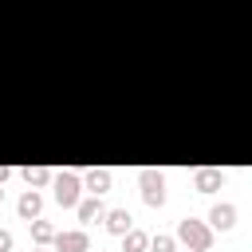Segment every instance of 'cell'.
Masks as SVG:
<instances>
[{
	"mask_svg": "<svg viewBox=\"0 0 252 252\" xmlns=\"http://www.w3.org/2000/svg\"><path fill=\"white\" fill-rule=\"evenodd\" d=\"M177 240L189 244V252H209L213 248V224L197 220V217H181L177 220Z\"/></svg>",
	"mask_w": 252,
	"mask_h": 252,
	"instance_id": "1",
	"label": "cell"
},
{
	"mask_svg": "<svg viewBox=\"0 0 252 252\" xmlns=\"http://www.w3.org/2000/svg\"><path fill=\"white\" fill-rule=\"evenodd\" d=\"M51 181H55V201H59L63 209H75L79 197H83V177H79V169H63V173H55Z\"/></svg>",
	"mask_w": 252,
	"mask_h": 252,
	"instance_id": "2",
	"label": "cell"
},
{
	"mask_svg": "<svg viewBox=\"0 0 252 252\" xmlns=\"http://www.w3.org/2000/svg\"><path fill=\"white\" fill-rule=\"evenodd\" d=\"M138 189H142V201L150 209H161L165 205V173L161 169H142L138 173Z\"/></svg>",
	"mask_w": 252,
	"mask_h": 252,
	"instance_id": "3",
	"label": "cell"
},
{
	"mask_svg": "<svg viewBox=\"0 0 252 252\" xmlns=\"http://www.w3.org/2000/svg\"><path fill=\"white\" fill-rule=\"evenodd\" d=\"M59 252H91V236L83 232V228H67V232H55V240H51Z\"/></svg>",
	"mask_w": 252,
	"mask_h": 252,
	"instance_id": "4",
	"label": "cell"
},
{
	"mask_svg": "<svg viewBox=\"0 0 252 252\" xmlns=\"http://www.w3.org/2000/svg\"><path fill=\"white\" fill-rule=\"evenodd\" d=\"M83 189L87 193H94V197H102V193H110V169H87L83 173Z\"/></svg>",
	"mask_w": 252,
	"mask_h": 252,
	"instance_id": "5",
	"label": "cell"
},
{
	"mask_svg": "<svg viewBox=\"0 0 252 252\" xmlns=\"http://www.w3.org/2000/svg\"><path fill=\"white\" fill-rule=\"evenodd\" d=\"M209 224H213V228H220V232H228V228L236 224V205H228V201L213 205V209H209Z\"/></svg>",
	"mask_w": 252,
	"mask_h": 252,
	"instance_id": "6",
	"label": "cell"
},
{
	"mask_svg": "<svg viewBox=\"0 0 252 252\" xmlns=\"http://www.w3.org/2000/svg\"><path fill=\"white\" fill-rule=\"evenodd\" d=\"M75 213H79V220L83 224H91V220H102V213H106V205L91 193V197H79V205H75Z\"/></svg>",
	"mask_w": 252,
	"mask_h": 252,
	"instance_id": "7",
	"label": "cell"
},
{
	"mask_svg": "<svg viewBox=\"0 0 252 252\" xmlns=\"http://www.w3.org/2000/svg\"><path fill=\"white\" fill-rule=\"evenodd\" d=\"M16 213H20L24 220H35V217L43 213V197H39L35 189H28V193H24L20 201H16Z\"/></svg>",
	"mask_w": 252,
	"mask_h": 252,
	"instance_id": "8",
	"label": "cell"
},
{
	"mask_svg": "<svg viewBox=\"0 0 252 252\" xmlns=\"http://www.w3.org/2000/svg\"><path fill=\"white\" fill-rule=\"evenodd\" d=\"M220 181H224L220 169H197L193 173V189L197 193H213V189H220Z\"/></svg>",
	"mask_w": 252,
	"mask_h": 252,
	"instance_id": "9",
	"label": "cell"
},
{
	"mask_svg": "<svg viewBox=\"0 0 252 252\" xmlns=\"http://www.w3.org/2000/svg\"><path fill=\"white\" fill-rule=\"evenodd\" d=\"M102 220H106V232H114V236H122L126 228H134V220H130V213H126V209H106V213H102Z\"/></svg>",
	"mask_w": 252,
	"mask_h": 252,
	"instance_id": "10",
	"label": "cell"
},
{
	"mask_svg": "<svg viewBox=\"0 0 252 252\" xmlns=\"http://www.w3.org/2000/svg\"><path fill=\"white\" fill-rule=\"evenodd\" d=\"M28 224H32V240H35L39 248H47V244L55 240V232H59L51 220H39V217H35V220H28Z\"/></svg>",
	"mask_w": 252,
	"mask_h": 252,
	"instance_id": "11",
	"label": "cell"
},
{
	"mask_svg": "<svg viewBox=\"0 0 252 252\" xmlns=\"http://www.w3.org/2000/svg\"><path fill=\"white\" fill-rule=\"evenodd\" d=\"M146 248H150V232H142V228L122 232V252H146Z\"/></svg>",
	"mask_w": 252,
	"mask_h": 252,
	"instance_id": "12",
	"label": "cell"
},
{
	"mask_svg": "<svg viewBox=\"0 0 252 252\" xmlns=\"http://www.w3.org/2000/svg\"><path fill=\"white\" fill-rule=\"evenodd\" d=\"M20 177L28 181V189H39V185H47L55 173H51L47 165H28V169H20Z\"/></svg>",
	"mask_w": 252,
	"mask_h": 252,
	"instance_id": "13",
	"label": "cell"
},
{
	"mask_svg": "<svg viewBox=\"0 0 252 252\" xmlns=\"http://www.w3.org/2000/svg\"><path fill=\"white\" fill-rule=\"evenodd\" d=\"M150 252H177V236H169V232L150 236Z\"/></svg>",
	"mask_w": 252,
	"mask_h": 252,
	"instance_id": "14",
	"label": "cell"
},
{
	"mask_svg": "<svg viewBox=\"0 0 252 252\" xmlns=\"http://www.w3.org/2000/svg\"><path fill=\"white\" fill-rule=\"evenodd\" d=\"M0 252H12V232L0 228Z\"/></svg>",
	"mask_w": 252,
	"mask_h": 252,
	"instance_id": "15",
	"label": "cell"
},
{
	"mask_svg": "<svg viewBox=\"0 0 252 252\" xmlns=\"http://www.w3.org/2000/svg\"><path fill=\"white\" fill-rule=\"evenodd\" d=\"M8 177H12V169H8V165H0V185H4Z\"/></svg>",
	"mask_w": 252,
	"mask_h": 252,
	"instance_id": "16",
	"label": "cell"
},
{
	"mask_svg": "<svg viewBox=\"0 0 252 252\" xmlns=\"http://www.w3.org/2000/svg\"><path fill=\"white\" fill-rule=\"evenodd\" d=\"M0 201H4V189H0Z\"/></svg>",
	"mask_w": 252,
	"mask_h": 252,
	"instance_id": "17",
	"label": "cell"
},
{
	"mask_svg": "<svg viewBox=\"0 0 252 252\" xmlns=\"http://www.w3.org/2000/svg\"><path fill=\"white\" fill-rule=\"evenodd\" d=\"M35 252H47V248H35Z\"/></svg>",
	"mask_w": 252,
	"mask_h": 252,
	"instance_id": "18",
	"label": "cell"
}]
</instances>
